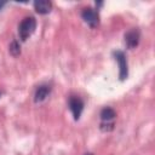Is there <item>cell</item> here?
<instances>
[{"label":"cell","mask_w":155,"mask_h":155,"mask_svg":"<svg viewBox=\"0 0 155 155\" xmlns=\"http://www.w3.org/2000/svg\"><path fill=\"white\" fill-rule=\"evenodd\" d=\"M36 28V19L34 17H25L24 19H22V22L18 25V35L21 38V40L25 41L34 31Z\"/></svg>","instance_id":"cell-1"},{"label":"cell","mask_w":155,"mask_h":155,"mask_svg":"<svg viewBox=\"0 0 155 155\" xmlns=\"http://www.w3.org/2000/svg\"><path fill=\"white\" fill-rule=\"evenodd\" d=\"M114 57L119 64V79L121 81L126 80L128 76V67H127V59L122 51H115Z\"/></svg>","instance_id":"cell-2"},{"label":"cell","mask_w":155,"mask_h":155,"mask_svg":"<svg viewBox=\"0 0 155 155\" xmlns=\"http://www.w3.org/2000/svg\"><path fill=\"white\" fill-rule=\"evenodd\" d=\"M81 17L82 19L91 27V28H96L99 23V16H98V12L92 8V7H86L82 10L81 12Z\"/></svg>","instance_id":"cell-3"},{"label":"cell","mask_w":155,"mask_h":155,"mask_svg":"<svg viewBox=\"0 0 155 155\" xmlns=\"http://www.w3.org/2000/svg\"><path fill=\"white\" fill-rule=\"evenodd\" d=\"M68 105H69V109L71 110L73 113V116H74V120H79L80 116H81V113L84 110V102L81 98L76 97V96H71L69 98V102H68Z\"/></svg>","instance_id":"cell-4"},{"label":"cell","mask_w":155,"mask_h":155,"mask_svg":"<svg viewBox=\"0 0 155 155\" xmlns=\"http://www.w3.org/2000/svg\"><path fill=\"white\" fill-rule=\"evenodd\" d=\"M139 39H140V33L138 29L133 28V29L128 30L125 34V44H126L127 48H134L136 46H138Z\"/></svg>","instance_id":"cell-5"},{"label":"cell","mask_w":155,"mask_h":155,"mask_svg":"<svg viewBox=\"0 0 155 155\" xmlns=\"http://www.w3.org/2000/svg\"><path fill=\"white\" fill-rule=\"evenodd\" d=\"M34 10L39 15H47L52 10V2L48 0H36L34 1Z\"/></svg>","instance_id":"cell-6"},{"label":"cell","mask_w":155,"mask_h":155,"mask_svg":"<svg viewBox=\"0 0 155 155\" xmlns=\"http://www.w3.org/2000/svg\"><path fill=\"white\" fill-rule=\"evenodd\" d=\"M50 93H51V87H50L48 85H40V86L36 88L35 94H34V101H35V103H41V102H44V101L48 97Z\"/></svg>","instance_id":"cell-7"},{"label":"cell","mask_w":155,"mask_h":155,"mask_svg":"<svg viewBox=\"0 0 155 155\" xmlns=\"http://www.w3.org/2000/svg\"><path fill=\"white\" fill-rule=\"evenodd\" d=\"M115 116H116V113H115V110H114L113 108H110V107H105V108H103L102 111H101V119H102L103 122H109V121L114 120Z\"/></svg>","instance_id":"cell-8"},{"label":"cell","mask_w":155,"mask_h":155,"mask_svg":"<svg viewBox=\"0 0 155 155\" xmlns=\"http://www.w3.org/2000/svg\"><path fill=\"white\" fill-rule=\"evenodd\" d=\"M8 51H10V53H11L13 57H17V56L21 54V46H19V44H18L17 40H13V41L10 44Z\"/></svg>","instance_id":"cell-9"},{"label":"cell","mask_w":155,"mask_h":155,"mask_svg":"<svg viewBox=\"0 0 155 155\" xmlns=\"http://www.w3.org/2000/svg\"><path fill=\"white\" fill-rule=\"evenodd\" d=\"M114 128V122L109 121V122H102L101 124V130L102 131H111Z\"/></svg>","instance_id":"cell-10"},{"label":"cell","mask_w":155,"mask_h":155,"mask_svg":"<svg viewBox=\"0 0 155 155\" xmlns=\"http://www.w3.org/2000/svg\"><path fill=\"white\" fill-rule=\"evenodd\" d=\"M6 5V1H0V10Z\"/></svg>","instance_id":"cell-11"},{"label":"cell","mask_w":155,"mask_h":155,"mask_svg":"<svg viewBox=\"0 0 155 155\" xmlns=\"http://www.w3.org/2000/svg\"><path fill=\"white\" fill-rule=\"evenodd\" d=\"M84 155H93L92 153H86V154H84Z\"/></svg>","instance_id":"cell-12"},{"label":"cell","mask_w":155,"mask_h":155,"mask_svg":"<svg viewBox=\"0 0 155 155\" xmlns=\"http://www.w3.org/2000/svg\"><path fill=\"white\" fill-rule=\"evenodd\" d=\"M1 94H2V93H1V92H0V97H1Z\"/></svg>","instance_id":"cell-13"}]
</instances>
